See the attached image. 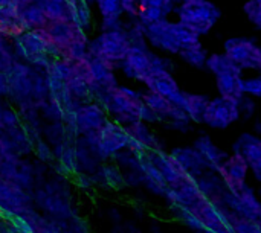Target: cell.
Returning a JSON list of instances; mask_svg holds the SVG:
<instances>
[{"label":"cell","mask_w":261,"mask_h":233,"mask_svg":"<svg viewBox=\"0 0 261 233\" xmlns=\"http://www.w3.org/2000/svg\"><path fill=\"white\" fill-rule=\"evenodd\" d=\"M47 38L58 50H67L75 41H86L84 29L73 21H47L43 29Z\"/></svg>","instance_id":"obj_10"},{"label":"cell","mask_w":261,"mask_h":233,"mask_svg":"<svg viewBox=\"0 0 261 233\" xmlns=\"http://www.w3.org/2000/svg\"><path fill=\"white\" fill-rule=\"evenodd\" d=\"M260 72H261V67H260Z\"/></svg>","instance_id":"obj_33"},{"label":"cell","mask_w":261,"mask_h":233,"mask_svg":"<svg viewBox=\"0 0 261 233\" xmlns=\"http://www.w3.org/2000/svg\"><path fill=\"white\" fill-rule=\"evenodd\" d=\"M179 55L182 56L184 61H187L188 64H191V66H194V67L202 69L203 66H206V58H208V56H206V52H205V49L202 47V44L188 47V49L182 50Z\"/></svg>","instance_id":"obj_24"},{"label":"cell","mask_w":261,"mask_h":233,"mask_svg":"<svg viewBox=\"0 0 261 233\" xmlns=\"http://www.w3.org/2000/svg\"><path fill=\"white\" fill-rule=\"evenodd\" d=\"M225 55L240 70H260L261 47L252 40L236 37L225 41Z\"/></svg>","instance_id":"obj_6"},{"label":"cell","mask_w":261,"mask_h":233,"mask_svg":"<svg viewBox=\"0 0 261 233\" xmlns=\"http://www.w3.org/2000/svg\"><path fill=\"white\" fill-rule=\"evenodd\" d=\"M99 143L106 154H112V153H116L121 148L130 145V134L127 131H124L119 125L106 124L104 128L101 130Z\"/></svg>","instance_id":"obj_18"},{"label":"cell","mask_w":261,"mask_h":233,"mask_svg":"<svg viewBox=\"0 0 261 233\" xmlns=\"http://www.w3.org/2000/svg\"><path fill=\"white\" fill-rule=\"evenodd\" d=\"M216 84H217V90H219L220 96H223V98L240 101L245 96L242 70L239 67L217 75L216 76Z\"/></svg>","instance_id":"obj_14"},{"label":"cell","mask_w":261,"mask_h":233,"mask_svg":"<svg viewBox=\"0 0 261 233\" xmlns=\"http://www.w3.org/2000/svg\"><path fill=\"white\" fill-rule=\"evenodd\" d=\"M243 93L249 96L261 98V76L243 79Z\"/></svg>","instance_id":"obj_26"},{"label":"cell","mask_w":261,"mask_h":233,"mask_svg":"<svg viewBox=\"0 0 261 233\" xmlns=\"http://www.w3.org/2000/svg\"><path fill=\"white\" fill-rule=\"evenodd\" d=\"M173 6L174 0H139L138 18L141 21V26L164 20L167 14L173 9Z\"/></svg>","instance_id":"obj_15"},{"label":"cell","mask_w":261,"mask_h":233,"mask_svg":"<svg viewBox=\"0 0 261 233\" xmlns=\"http://www.w3.org/2000/svg\"><path fill=\"white\" fill-rule=\"evenodd\" d=\"M66 2H67V5H69L70 9H72V8H75L76 5H80L81 2H86V0H66Z\"/></svg>","instance_id":"obj_29"},{"label":"cell","mask_w":261,"mask_h":233,"mask_svg":"<svg viewBox=\"0 0 261 233\" xmlns=\"http://www.w3.org/2000/svg\"><path fill=\"white\" fill-rule=\"evenodd\" d=\"M179 23L194 34H208L220 18V9L210 0H188L177 8Z\"/></svg>","instance_id":"obj_2"},{"label":"cell","mask_w":261,"mask_h":233,"mask_svg":"<svg viewBox=\"0 0 261 233\" xmlns=\"http://www.w3.org/2000/svg\"><path fill=\"white\" fill-rule=\"evenodd\" d=\"M245 12L248 18L261 29V0H249L245 5Z\"/></svg>","instance_id":"obj_25"},{"label":"cell","mask_w":261,"mask_h":233,"mask_svg":"<svg viewBox=\"0 0 261 233\" xmlns=\"http://www.w3.org/2000/svg\"><path fill=\"white\" fill-rule=\"evenodd\" d=\"M130 47H132L130 37L125 32L116 29V31L102 32L98 38H95L90 43L89 50L95 58H99L112 64L115 61H124Z\"/></svg>","instance_id":"obj_3"},{"label":"cell","mask_w":261,"mask_h":233,"mask_svg":"<svg viewBox=\"0 0 261 233\" xmlns=\"http://www.w3.org/2000/svg\"><path fill=\"white\" fill-rule=\"evenodd\" d=\"M142 29H144V35L153 46L164 49L170 53L179 55L182 50L188 47L202 44L200 37L193 31H190L188 27H185L184 24H180L179 21L173 23L164 18L151 24L142 26Z\"/></svg>","instance_id":"obj_1"},{"label":"cell","mask_w":261,"mask_h":233,"mask_svg":"<svg viewBox=\"0 0 261 233\" xmlns=\"http://www.w3.org/2000/svg\"><path fill=\"white\" fill-rule=\"evenodd\" d=\"M234 154L240 156L249 168L261 162V137L245 133L234 143Z\"/></svg>","instance_id":"obj_17"},{"label":"cell","mask_w":261,"mask_h":233,"mask_svg":"<svg viewBox=\"0 0 261 233\" xmlns=\"http://www.w3.org/2000/svg\"><path fill=\"white\" fill-rule=\"evenodd\" d=\"M239 119H240L239 101L219 96L208 102L206 110L202 118V122L211 128L225 130V128L231 127L234 122H237Z\"/></svg>","instance_id":"obj_7"},{"label":"cell","mask_w":261,"mask_h":233,"mask_svg":"<svg viewBox=\"0 0 261 233\" xmlns=\"http://www.w3.org/2000/svg\"><path fill=\"white\" fill-rule=\"evenodd\" d=\"M182 2H188V0H182Z\"/></svg>","instance_id":"obj_32"},{"label":"cell","mask_w":261,"mask_h":233,"mask_svg":"<svg viewBox=\"0 0 261 233\" xmlns=\"http://www.w3.org/2000/svg\"><path fill=\"white\" fill-rule=\"evenodd\" d=\"M249 171V165L237 154L228 156L223 165L219 169V174L226 186V191L237 192L243 186H246V176Z\"/></svg>","instance_id":"obj_12"},{"label":"cell","mask_w":261,"mask_h":233,"mask_svg":"<svg viewBox=\"0 0 261 233\" xmlns=\"http://www.w3.org/2000/svg\"><path fill=\"white\" fill-rule=\"evenodd\" d=\"M78 122L84 128H99L104 122V116L101 110L95 105H87L78 113Z\"/></svg>","instance_id":"obj_23"},{"label":"cell","mask_w":261,"mask_h":233,"mask_svg":"<svg viewBox=\"0 0 261 233\" xmlns=\"http://www.w3.org/2000/svg\"><path fill=\"white\" fill-rule=\"evenodd\" d=\"M210 99L202 95H191V93H184L180 108L188 114V118L194 122H202L203 113L206 110Z\"/></svg>","instance_id":"obj_21"},{"label":"cell","mask_w":261,"mask_h":233,"mask_svg":"<svg viewBox=\"0 0 261 233\" xmlns=\"http://www.w3.org/2000/svg\"><path fill=\"white\" fill-rule=\"evenodd\" d=\"M251 171H252V174L255 176V179H257V180L261 183V162L258 163V165L252 166V168H251Z\"/></svg>","instance_id":"obj_28"},{"label":"cell","mask_w":261,"mask_h":233,"mask_svg":"<svg viewBox=\"0 0 261 233\" xmlns=\"http://www.w3.org/2000/svg\"><path fill=\"white\" fill-rule=\"evenodd\" d=\"M109 95V107L113 113H116L121 119L130 122L132 125L141 122V113L144 108L142 98L125 87H113L107 90Z\"/></svg>","instance_id":"obj_4"},{"label":"cell","mask_w":261,"mask_h":233,"mask_svg":"<svg viewBox=\"0 0 261 233\" xmlns=\"http://www.w3.org/2000/svg\"><path fill=\"white\" fill-rule=\"evenodd\" d=\"M228 209L232 211L234 215L245 218V220H251V221H257L261 214V203L260 200L255 197L254 191L246 185L243 186L240 191L237 192H229L226 191L222 198H220Z\"/></svg>","instance_id":"obj_8"},{"label":"cell","mask_w":261,"mask_h":233,"mask_svg":"<svg viewBox=\"0 0 261 233\" xmlns=\"http://www.w3.org/2000/svg\"><path fill=\"white\" fill-rule=\"evenodd\" d=\"M95 2H96L98 9L104 18L106 31H116L119 15L122 14L121 0H95Z\"/></svg>","instance_id":"obj_22"},{"label":"cell","mask_w":261,"mask_h":233,"mask_svg":"<svg viewBox=\"0 0 261 233\" xmlns=\"http://www.w3.org/2000/svg\"><path fill=\"white\" fill-rule=\"evenodd\" d=\"M122 12H127L132 17H138L139 12V0H121Z\"/></svg>","instance_id":"obj_27"},{"label":"cell","mask_w":261,"mask_h":233,"mask_svg":"<svg viewBox=\"0 0 261 233\" xmlns=\"http://www.w3.org/2000/svg\"><path fill=\"white\" fill-rule=\"evenodd\" d=\"M194 148L202 154V157L206 160L210 169H216L219 172L220 166L223 165V162L228 159V154L225 151H222L213 140L210 136H202L194 142Z\"/></svg>","instance_id":"obj_19"},{"label":"cell","mask_w":261,"mask_h":233,"mask_svg":"<svg viewBox=\"0 0 261 233\" xmlns=\"http://www.w3.org/2000/svg\"><path fill=\"white\" fill-rule=\"evenodd\" d=\"M190 211L200 221V224L203 226V230L205 232L234 233L232 229H231V226H229L226 212H223L222 209H219V206L214 201H211V200H208V198L203 197Z\"/></svg>","instance_id":"obj_9"},{"label":"cell","mask_w":261,"mask_h":233,"mask_svg":"<svg viewBox=\"0 0 261 233\" xmlns=\"http://www.w3.org/2000/svg\"><path fill=\"white\" fill-rule=\"evenodd\" d=\"M150 160L153 162V165L159 169V172L162 174V177L165 179V182L168 183V186H174L179 182H182L184 179H187L188 176L182 171V168L177 165V162L170 156V154H164V153H151Z\"/></svg>","instance_id":"obj_16"},{"label":"cell","mask_w":261,"mask_h":233,"mask_svg":"<svg viewBox=\"0 0 261 233\" xmlns=\"http://www.w3.org/2000/svg\"><path fill=\"white\" fill-rule=\"evenodd\" d=\"M170 156L177 162L182 171L191 179H199L200 176L205 174L206 169H210L206 160L196 148H177Z\"/></svg>","instance_id":"obj_13"},{"label":"cell","mask_w":261,"mask_h":233,"mask_svg":"<svg viewBox=\"0 0 261 233\" xmlns=\"http://www.w3.org/2000/svg\"><path fill=\"white\" fill-rule=\"evenodd\" d=\"M257 223H258V226L261 227V214H260V217H258V220H257Z\"/></svg>","instance_id":"obj_31"},{"label":"cell","mask_w":261,"mask_h":233,"mask_svg":"<svg viewBox=\"0 0 261 233\" xmlns=\"http://www.w3.org/2000/svg\"><path fill=\"white\" fill-rule=\"evenodd\" d=\"M144 82L150 89V92H154V93L167 98L168 101H171L174 105L180 107L184 92L179 89L176 79L168 72V69H161V70L153 72L148 78H145Z\"/></svg>","instance_id":"obj_11"},{"label":"cell","mask_w":261,"mask_h":233,"mask_svg":"<svg viewBox=\"0 0 261 233\" xmlns=\"http://www.w3.org/2000/svg\"><path fill=\"white\" fill-rule=\"evenodd\" d=\"M255 131H257L258 134H261V121H260V122H257V124H255Z\"/></svg>","instance_id":"obj_30"},{"label":"cell","mask_w":261,"mask_h":233,"mask_svg":"<svg viewBox=\"0 0 261 233\" xmlns=\"http://www.w3.org/2000/svg\"><path fill=\"white\" fill-rule=\"evenodd\" d=\"M18 14L26 31H40V29H44L47 24V18L41 6H38L37 3L28 5L26 8L18 11Z\"/></svg>","instance_id":"obj_20"},{"label":"cell","mask_w":261,"mask_h":233,"mask_svg":"<svg viewBox=\"0 0 261 233\" xmlns=\"http://www.w3.org/2000/svg\"><path fill=\"white\" fill-rule=\"evenodd\" d=\"M124 69L130 78L144 82L153 72L167 69V64L159 56L150 53L144 46H132L124 60Z\"/></svg>","instance_id":"obj_5"}]
</instances>
